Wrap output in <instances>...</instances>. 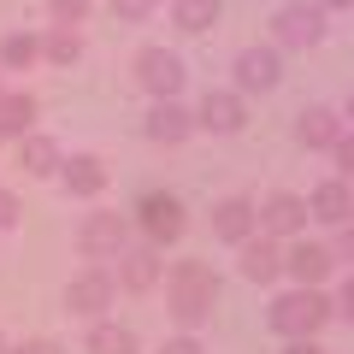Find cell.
Here are the masks:
<instances>
[{"label":"cell","mask_w":354,"mask_h":354,"mask_svg":"<svg viewBox=\"0 0 354 354\" xmlns=\"http://www.w3.org/2000/svg\"><path fill=\"white\" fill-rule=\"evenodd\" d=\"M77 248H83V260H118V254L130 248V225L118 213H83Z\"/></svg>","instance_id":"cell-5"},{"label":"cell","mask_w":354,"mask_h":354,"mask_svg":"<svg viewBox=\"0 0 354 354\" xmlns=\"http://www.w3.org/2000/svg\"><path fill=\"white\" fill-rule=\"evenodd\" d=\"M18 165H24L30 177H53L59 171V142L53 136H41V130H30V136H18Z\"/></svg>","instance_id":"cell-19"},{"label":"cell","mask_w":354,"mask_h":354,"mask_svg":"<svg viewBox=\"0 0 354 354\" xmlns=\"http://www.w3.org/2000/svg\"><path fill=\"white\" fill-rule=\"evenodd\" d=\"M18 213H24V207H18V195H12V189H0V230H12Z\"/></svg>","instance_id":"cell-29"},{"label":"cell","mask_w":354,"mask_h":354,"mask_svg":"<svg viewBox=\"0 0 354 354\" xmlns=\"http://www.w3.org/2000/svg\"><path fill=\"white\" fill-rule=\"evenodd\" d=\"M283 272V248L272 236H260V230H254L248 242H242V278L248 283H272Z\"/></svg>","instance_id":"cell-17"},{"label":"cell","mask_w":354,"mask_h":354,"mask_svg":"<svg viewBox=\"0 0 354 354\" xmlns=\"http://www.w3.org/2000/svg\"><path fill=\"white\" fill-rule=\"evenodd\" d=\"M136 225H142V242H153V248H165V242H177L183 230H189V213H183V201L165 189H148L136 201Z\"/></svg>","instance_id":"cell-3"},{"label":"cell","mask_w":354,"mask_h":354,"mask_svg":"<svg viewBox=\"0 0 354 354\" xmlns=\"http://www.w3.org/2000/svg\"><path fill=\"white\" fill-rule=\"evenodd\" d=\"M48 12H53V24H83V18H88V0H48Z\"/></svg>","instance_id":"cell-25"},{"label":"cell","mask_w":354,"mask_h":354,"mask_svg":"<svg viewBox=\"0 0 354 354\" xmlns=\"http://www.w3.org/2000/svg\"><path fill=\"white\" fill-rule=\"evenodd\" d=\"M254 230H260V218H254V201H248V195H225V201L213 207V236H218V242H236V248H242Z\"/></svg>","instance_id":"cell-14"},{"label":"cell","mask_w":354,"mask_h":354,"mask_svg":"<svg viewBox=\"0 0 354 354\" xmlns=\"http://www.w3.org/2000/svg\"><path fill=\"white\" fill-rule=\"evenodd\" d=\"M330 160H337V177H342V183H354V136H348V130L337 136V148H330Z\"/></svg>","instance_id":"cell-26"},{"label":"cell","mask_w":354,"mask_h":354,"mask_svg":"<svg viewBox=\"0 0 354 354\" xmlns=\"http://www.w3.org/2000/svg\"><path fill=\"white\" fill-rule=\"evenodd\" d=\"M272 330H278V337H319V325H325L330 319V295H319V290H301V283H295L290 295H278V301H272Z\"/></svg>","instance_id":"cell-2"},{"label":"cell","mask_w":354,"mask_h":354,"mask_svg":"<svg viewBox=\"0 0 354 354\" xmlns=\"http://www.w3.org/2000/svg\"><path fill=\"white\" fill-rule=\"evenodd\" d=\"M218 307V278L207 260H177L165 272V313L177 319L183 330H201Z\"/></svg>","instance_id":"cell-1"},{"label":"cell","mask_w":354,"mask_h":354,"mask_svg":"<svg viewBox=\"0 0 354 354\" xmlns=\"http://www.w3.org/2000/svg\"><path fill=\"white\" fill-rule=\"evenodd\" d=\"M0 354H12V348H6V337H0Z\"/></svg>","instance_id":"cell-36"},{"label":"cell","mask_w":354,"mask_h":354,"mask_svg":"<svg viewBox=\"0 0 354 354\" xmlns=\"http://www.w3.org/2000/svg\"><path fill=\"white\" fill-rule=\"evenodd\" d=\"M330 313H337V319H348V325H354V278H348V283L337 290V301H330Z\"/></svg>","instance_id":"cell-28"},{"label":"cell","mask_w":354,"mask_h":354,"mask_svg":"<svg viewBox=\"0 0 354 354\" xmlns=\"http://www.w3.org/2000/svg\"><path fill=\"white\" fill-rule=\"evenodd\" d=\"M59 177H65V189H71L77 201H95V195L106 189V165L95 160V153H71V160L59 165Z\"/></svg>","instance_id":"cell-18"},{"label":"cell","mask_w":354,"mask_h":354,"mask_svg":"<svg viewBox=\"0 0 354 354\" xmlns=\"http://www.w3.org/2000/svg\"><path fill=\"white\" fill-rule=\"evenodd\" d=\"M41 59H53V65H77V59H83V36H77L71 24H53L48 36H41Z\"/></svg>","instance_id":"cell-23"},{"label":"cell","mask_w":354,"mask_h":354,"mask_svg":"<svg viewBox=\"0 0 354 354\" xmlns=\"http://www.w3.org/2000/svg\"><path fill=\"white\" fill-rule=\"evenodd\" d=\"M160 272H165V260H160V248H153V242H136V248H124L118 254V283H124V290H153V283H160Z\"/></svg>","instance_id":"cell-15"},{"label":"cell","mask_w":354,"mask_h":354,"mask_svg":"<svg viewBox=\"0 0 354 354\" xmlns=\"http://www.w3.org/2000/svg\"><path fill=\"white\" fill-rule=\"evenodd\" d=\"M330 254H337V260H348V266H354V225H342V242H337V248H330Z\"/></svg>","instance_id":"cell-32"},{"label":"cell","mask_w":354,"mask_h":354,"mask_svg":"<svg viewBox=\"0 0 354 354\" xmlns=\"http://www.w3.org/2000/svg\"><path fill=\"white\" fill-rule=\"evenodd\" d=\"M348 225H354V218H348Z\"/></svg>","instance_id":"cell-37"},{"label":"cell","mask_w":354,"mask_h":354,"mask_svg":"<svg viewBox=\"0 0 354 354\" xmlns=\"http://www.w3.org/2000/svg\"><path fill=\"white\" fill-rule=\"evenodd\" d=\"M330 266H337V254L325 248V242H307V236H295L290 248H283V272H290L301 290H319V283L330 278Z\"/></svg>","instance_id":"cell-10"},{"label":"cell","mask_w":354,"mask_h":354,"mask_svg":"<svg viewBox=\"0 0 354 354\" xmlns=\"http://www.w3.org/2000/svg\"><path fill=\"white\" fill-rule=\"evenodd\" d=\"M342 136V113H330V106H301L295 113V142L301 148H337Z\"/></svg>","instance_id":"cell-16"},{"label":"cell","mask_w":354,"mask_h":354,"mask_svg":"<svg viewBox=\"0 0 354 354\" xmlns=\"http://www.w3.org/2000/svg\"><path fill=\"white\" fill-rule=\"evenodd\" d=\"M307 218H319V225H337V230H342V225L354 218V189L342 183V177H325V183L307 195Z\"/></svg>","instance_id":"cell-13"},{"label":"cell","mask_w":354,"mask_h":354,"mask_svg":"<svg viewBox=\"0 0 354 354\" xmlns=\"http://www.w3.org/2000/svg\"><path fill=\"white\" fill-rule=\"evenodd\" d=\"M12 354H65V348H59V342H48V337H30V342H18Z\"/></svg>","instance_id":"cell-31"},{"label":"cell","mask_w":354,"mask_h":354,"mask_svg":"<svg viewBox=\"0 0 354 354\" xmlns=\"http://www.w3.org/2000/svg\"><path fill=\"white\" fill-rule=\"evenodd\" d=\"M283 354H325V348H319L313 337H295V342H290V348H283Z\"/></svg>","instance_id":"cell-33"},{"label":"cell","mask_w":354,"mask_h":354,"mask_svg":"<svg viewBox=\"0 0 354 354\" xmlns=\"http://www.w3.org/2000/svg\"><path fill=\"white\" fill-rule=\"evenodd\" d=\"M113 295H118V283H113L106 266H88V272H77V278L65 283V307H71L77 319H101L106 307H113Z\"/></svg>","instance_id":"cell-7"},{"label":"cell","mask_w":354,"mask_h":354,"mask_svg":"<svg viewBox=\"0 0 354 354\" xmlns=\"http://www.w3.org/2000/svg\"><path fill=\"white\" fill-rule=\"evenodd\" d=\"M278 77H283L278 48H242L236 53V95H266V88H278Z\"/></svg>","instance_id":"cell-11"},{"label":"cell","mask_w":354,"mask_h":354,"mask_svg":"<svg viewBox=\"0 0 354 354\" xmlns=\"http://www.w3.org/2000/svg\"><path fill=\"white\" fill-rule=\"evenodd\" d=\"M36 130V95L0 88V136H30Z\"/></svg>","instance_id":"cell-20"},{"label":"cell","mask_w":354,"mask_h":354,"mask_svg":"<svg viewBox=\"0 0 354 354\" xmlns=\"http://www.w3.org/2000/svg\"><path fill=\"white\" fill-rule=\"evenodd\" d=\"M330 6H354V0H319V12H330Z\"/></svg>","instance_id":"cell-34"},{"label":"cell","mask_w":354,"mask_h":354,"mask_svg":"<svg viewBox=\"0 0 354 354\" xmlns=\"http://www.w3.org/2000/svg\"><path fill=\"white\" fill-rule=\"evenodd\" d=\"M136 330L130 325H106V319H95L88 325V354H136Z\"/></svg>","instance_id":"cell-21"},{"label":"cell","mask_w":354,"mask_h":354,"mask_svg":"<svg viewBox=\"0 0 354 354\" xmlns=\"http://www.w3.org/2000/svg\"><path fill=\"white\" fill-rule=\"evenodd\" d=\"M171 24L189 30V36H201V30L218 24V0H177V6H171Z\"/></svg>","instance_id":"cell-24"},{"label":"cell","mask_w":354,"mask_h":354,"mask_svg":"<svg viewBox=\"0 0 354 354\" xmlns=\"http://www.w3.org/2000/svg\"><path fill=\"white\" fill-rule=\"evenodd\" d=\"M183 59H177L171 48H142L136 53V83L148 88L153 101H177V88H183Z\"/></svg>","instance_id":"cell-6"},{"label":"cell","mask_w":354,"mask_h":354,"mask_svg":"<svg viewBox=\"0 0 354 354\" xmlns=\"http://www.w3.org/2000/svg\"><path fill=\"white\" fill-rule=\"evenodd\" d=\"M272 30H278V48H319L325 41V12L307 6V0H290V6H278Z\"/></svg>","instance_id":"cell-9"},{"label":"cell","mask_w":354,"mask_h":354,"mask_svg":"<svg viewBox=\"0 0 354 354\" xmlns=\"http://www.w3.org/2000/svg\"><path fill=\"white\" fill-rule=\"evenodd\" d=\"M342 118H354V88H348V101H342Z\"/></svg>","instance_id":"cell-35"},{"label":"cell","mask_w":354,"mask_h":354,"mask_svg":"<svg viewBox=\"0 0 354 354\" xmlns=\"http://www.w3.org/2000/svg\"><path fill=\"white\" fill-rule=\"evenodd\" d=\"M254 218H260V236H272V242H295L307 230V195H295V189H272L260 207H254Z\"/></svg>","instance_id":"cell-4"},{"label":"cell","mask_w":354,"mask_h":354,"mask_svg":"<svg viewBox=\"0 0 354 354\" xmlns=\"http://www.w3.org/2000/svg\"><path fill=\"white\" fill-rule=\"evenodd\" d=\"M248 124V101L236 88H207L201 106H195V130H213V136H236Z\"/></svg>","instance_id":"cell-8"},{"label":"cell","mask_w":354,"mask_h":354,"mask_svg":"<svg viewBox=\"0 0 354 354\" xmlns=\"http://www.w3.org/2000/svg\"><path fill=\"white\" fill-rule=\"evenodd\" d=\"M160 354H201V342H195V330H183V337H171Z\"/></svg>","instance_id":"cell-30"},{"label":"cell","mask_w":354,"mask_h":354,"mask_svg":"<svg viewBox=\"0 0 354 354\" xmlns=\"http://www.w3.org/2000/svg\"><path fill=\"white\" fill-rule=\"evenodd\" d=\"M36 59H41V36H30V30L0 36V65H6V71H30Z\"/></svg>","instance_id":"cell-22"},{"label":"cell","mask_w":354,"mask_h":354,"mask_svg":"<svg viewBox=\"0 0 354 354\" xmlns=\"http://www.w3.org/2000/svg\"><path fill=\"white\" fill-rule=\"evenodd\" d=\"M142 130H148V142H160V148H177V142L195 136V113L177 101H153L148 118H142Z\"/></svg>","instance_id":"cell-12"},{"label":"cell","mask_w":354,"mask_h":354,"mask_svg":"<svg viewBox=\"0 0 354 354\" xmlns=\"http://www.w3.org/2000/svg\"><path fill=\"white\" fill-rule=\"evenodd\" d=\"M148 12H153V0H113V18H118V24H142Z\"/></svg>","instance_id":"cell-27"}]
</instances>
